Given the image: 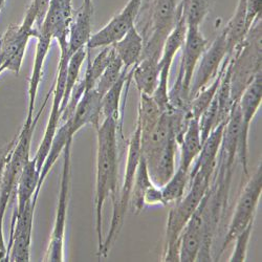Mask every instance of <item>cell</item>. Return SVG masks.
Listing matches in <instances>:
<instances>
[{"instance_id": "9a60e30c", "label": "cell", "mask_w": 262, "mask_h": 262, "mask_svg": "<svg viewBox=\"0 0 262 262\" xmlns=\"http://www.w3.org/2000/svg\"><path fill=\"white\" fill-rule=\"evenodd\" d=\"M94 2L83 0L81 7L73 13L69 31L68 55L71 58L80 49L86 48L92 37Z\"/></svg>"}, {"instance_id": "3957f363", "label": "cell", "mask_w": 262, "mask_h": 262, "mask_svg": "<svg viewBox=\"0 0 262 262\" xmlns=\"http://www.w3.org/2000/svg\"><path fill=\"white\" fill-rule=\"evenodd\" d=\"M211 182V180L201 174H195L190 179L185 195L173 204L167 220L165 249L162 261H179L180 236L209 191Z\"/></svg>"}, {"instance_id": "30bf717a", "label": "cell", "mask_w": 262, "mask_h": 262, "mask_svg": "<svg viewBox=\"0 0 262 262\" xmlns=\"http://www.w3.org/2000/svg\"><path fill=\"white\" fill-rule=\"evenodd\" d=\"M262 102V76L261 72L256 74L240 96L237 105L242 114V128L238 139L237 158L244 169L245 177H249L248 155H249V131L251 123L257 114Z\"/></svg>"}, {"instance_id": "f546056e", "label": "cell", "mask_w": 262, "mask_h": 262, "mask_svg": "<svg viewBox=\"0 0 262 262\" xmlns=\"http://www.w3.org/2000/svg\"><path fill=\"white\" fill-rule=\"evenodd\" d=\"M181 13L187 27L201 28L210 10V0H181Z\"/></svg>"}, {"instance_id": "1f68e13d", "label": "cell", "mask_w": 262, "mask_h": 262, "mask_svg": "<svg viewBox=\"0 0 262 262\" xmlns=\"http://www.w3.org/2000/svg\"><path fill=\"white\" fill-rule=\"evenodd\" d=\"M124 70V65L122 60L119 58L118 55L115 56V58L109 63L104 73L99 78L95 90L98 92V94L103 98V96L107 93V91L118 81L120 78L122 72Z\"/></svg>"}, {"instance_id": "4316f807", "label": "cell", "mask_w": 262, "mask_h": 262, "mask_svg": "<svg viewBox=\"0 0 262 262\" xmlns=\"http://www.w3.org/2000/svg\"><path fill=\"white\" fill-rule=\"evenodd\" d=\"M117 55L114 46L104 47L103 50L97 55L95 60L91 59V50L87 52V68L83 78V81L86 86V91L95 89L96 84L104 73L106 68L112 62V60Z\"/></svg>"}, {"instance_id": "d6a6232c", "label": "cell", "mask_w": 262, "mask_h": 262, "mask_svg": "<svg viewBox=\"0 0 262 262\" xmlns=\"http://www.w3.org/2000/svg\"><path fill=\"white\" fill-rule=\"evenodd\" d=\"M254 223L249 225L243 232H240L234 239L235 246L234 250L229 258V261L231 262H244L247 259V253H248V247L249 242L251 239L252 231H253Z\"/></svg>"}, {"instance_id": "6da1fadb", "label": "cell", "mask_w": 262, "mask_h": 262, "mask_svg": "<svg viewBox=\"0 0 262 262\" xmlns=\"http://www.w3.org/2000/svg\"><path fill=\"white\" fill-rule=\"evenodd\" d=\"M120 123L114 118H104L97 136V173H96V232L98 251L103 238V208L111 198L113 203L118 196L119 183V148L118 135Z\"/></svg>"}, {"instance_id": "9c48e42d", "label": "cell", "mask_w": 262, "mask_h": 262, "mask_svg": "<svg viewBox=\"0 0 262 262\" xmlns=\"http://www.w3.org/2000/svg\"><path fill=\"white\" fill-rule=\"evenodd\" d=\"M262 192V167L261 164L257 167L252 177H249V181L245 185L239 199L236 203L235 210L229 229L221 249V255L224 254L226 249L234 242L235 237L243 232L249 225L255 222V214L257 206Z\"/></svg>"}, {"instance_id": "f1b7e54d", "label": "cell", "mask_w": 262, "mask_h": 262, "mask_svg": "<svg viewBox=\"0 0 262 262\" xmlns=\"http://www.w3.org/2000/svg\"><path fill=\"white\" fill-rule=\"evenodd\" d=\"M154 185L155 184L152 183L150 176H149L146 161L144 160V158L141 155L140 163H139L137 173H136L134 189H133V193H131V199H130V204L133 205L135 213L138 214L143 210V208L145 207V204H144L145 193L151 186H154Z\"/></svg>"}, {"instance_id": "ba28073f", "label": "cell", "mask_w": 262, "mask_h": 262, "mask_svg": "<svg viewBox=\"0 0 262 262\" xmlns=\"http://www.w3.org/2000/svg\"><path fill=\"white\" fill-rule=\"evenodd\" d=\"M73 140L70 141L63 150V166L61 174V185L58 198L57 211L55 216L54 229L51 235L50 244L43 261L62 262L64 261V235L67 228V216L69 208L71 189V149Z\"/></svg>"}, {"instance_id": "d4e9b609", "label": "cell", "mask_w": 262, "mask_h": 262, "mask_svg": "<svg viewBox=\"0 0 262 262\" xmlns=\"http://www.w3.org/2000/svg\"><path fill=\"white\" fill-rule=\"evenodd\" d=\"M133 77V73L127 70H123L118 81L107 91V93L103 96L101 101V112L104 118H114L118 121L121 119V98L124 87L127 81Z\"/></svg>"}, {"instance_id": "d6986e66", "label": "cell", "mask_w": 262, "mask_h": 262, "mask_svg": "<svg viewBox=\"0 0 262 262\" xmlns=\"http://www.w3.org/2000/svg\"><path fill=\"white\" fill-rule=\"evenodd\" d=\"M133 81L140 95L152 96L156 92L160 79V58L143 56L135 68L131 69Z\"/></svg>"}, {"instance_id": "484cf974", "label": "cell", "mask_w": 262, "mask_h": 262, "mask_svg": "<svg viewBox=\"0 0 262 262\" xmlns=\"http://www.w3.org/2000/svg\"><path fill=\"white\" fill-rule=\"evenodd\" d=\"M163 112L152 98L148 95H140L137 124L141 130V139L147 138L156 128Z\"/></svg>"}, {"instance_id": "cb8c5ba5", "label": "cell", "mask_w": 262, "mask_h": 262, "mask_svg": "<svg viewBox=\"0 0 262 262\" xmlns=\"http://www.w3.org/2000/svg\"><path fill=\"white\" fill-rule=\"evenodd\" d=\"M230 57L231 56L226 57V59L224 60L222 67L220 69V72H218L217 76L211 82V84L204 87L202 91H200L190 100V102H189V113H190V116H191L192 119L200 120L201 116L205 113L206 109L209 107V105L214 100V98H215V96L218 92V89H220V86H221L222 78H223V75L225 73L227 65L229 63Z\"/></svg>"}, {"instance_id": "8d00e7d4", "label": "cell", "mask_w": 262, "mask_h": 262, "mask_svg": "<svg viewBox=\"0 0 262 262\" xmlns=\"http://www.w3.org/2000/svg\"><path fill=\"white\" fill-rule=\"evenodd\" d=\"M65 7H67L69 10L73 11V6H72V0H63Z\"/></svg>"}, {"instance_id": "4fadbf2b", "label": "cell", "mask_w": 262, "mask_h": 262, "mask_svg": "<svg viewBox=\"0 0 262 262\" xmlns=\"http://www.w3.org/2000/svg\"><path fill=\"white\" fill-rule=\"evenodd\" d=\"M227 56L228 51L226 45V37L225 33L222 32L215 38L212 45L210 47L208 46L198 64V67H196V72H194L191 82L189 102L196 94L215 79Z\"/></svg>"}, {"instance_id": "e575fe53", "label": "cell", "mask_w": 262, "mask_h": 262, "mask_svg": "<svg viewBox=\"0 0 262 262\" xmlns=\"http://www.w3.org/2000/svg\"><path fill=\"white\" fill-rule=\"evenodd\" d=\"M261 0H247V25L251 29L256 19L261 18Z\"/></svg>"}, {"instance_id": "52a82bcc", "label": "cell", "mask_w": 262, "mask_h": 262, "mask_svg": "<svg viewBox=\"0 0 262 262\" xmlns=\"http://www.w3.org/2000/svg\"><path fill=\"white\" fill-rule=\"evenodd\" d=\"M178 0H152L148 24L142 35L143 56L161 59L164 43L178 23Z\"/></svg>"}, {"instance_id": "836d02e7", "label": "cell", "mask_w": 262, "mask_h": 262, "mask_svg": "<svg viewBox=\"0 0 262 262\" xmlns=\"http://www.w3.org/2000/svg\"><path fill=\"white\" fill-rule=\"evenodd\" d=\"M51 0H33L30 7H32L37 15V20H36V28L40 30L41 25L43 24V20H45L49 8H50Z\"/></svg>"}, {"instance_id": "74e56055", "label": "cell", "mask_w": 262, "mask_h": 262, "mask_svg": "<svg viewBox=\"0 0 262 262\" xmlns=\"http://www.w3.org/2000/svg\"><path fill=\"white\" fill-rule=\"evenodd\" d=\"M5 3H6V0H0V12H2V10H3Z\"/></svg>"}, {"instance_id": "7a4b0ae2", "label": "cell", "mask_w": 262, "mask_h": 262, "mask_svg": "<svg viewBox=\"0 0 262 262\" xmlns=\"http://www.w3.org/2000/svg\"><path fill=\"white\" fill-rule=\"evenodd\" d=\"M51 93H49L50 97ZM49 97L46 98L45 104L40 108L38 114L32 122H26L20 134L9 145L6 161L0 173V261H6L8 257V247L5 243L4 236V217L12 196L16 198L17 184L24 167L30 160V149L33 134L41 113L45 109Z\"/></svg>"}, {"instance_id": "5b68a950", "label": "cell", "mask_w": 262, "mask_h": 262, "mask_svg": "<svg viewBox=\"0 0 262 262\" xmlns=\"http://www.w3.org/2000/svg\"><path fill=\"white\" fill-rule=\"evenodd\" d=\"M209 42L201 28L187 27V34L183 45L180 71L176 83L169 92V106L189 112V94L196 67L208 48Z\"/></svg>"}, {"instance_id": "e0dca14e", "label": "cell", "mask_w": 262, "mask_h": 262, "mask_svg": "<svg viewBox=\"0 0 262 262\" xmlns=\"http://www.w3.org/2000/svg\"><path fill=\"white\" fill-rule=\"evenodd\" d=\"M53 37L45 30H39V35L37 37V47H36V55L34 67L32 71V75L30 78L29 85V111L26 122H32L34 120V108L35 102L39 90V85L42 79L43 67H45L46 58L50 52L52 46Z\"/></svg>"}, {"instance_id": "277c9868", "label": "cell", "mask_w": 262, "mask_h": 262, "mask_svg": "<svg viewBox=\"0 0 262 262\" xmlns=\"http://www.w3.org/2000/svg\"><path fill=\"white\" fill-rule=\"evenodd\" d=\"M141 130L138 124H136V129L131 135L130 140L128 142V150H127V162H126V169H125V176L124 182L118 192V196L116 201L113 203L114 211H113V218H112V225L107 237L104 239L103 245L101 249L98 251L99 257H106L108 252L111 251L112 246L114 245L115 240L120 233L126 212L130 205L131 193H133L134 184L136 180V173L141 159Z\"/></svg>"}, {"instance_id": "44dd1931", "label": "cell", "mask_w": 262, "mask_h": 262, "mask_svg": "<svg viewBox=\"0 0 262 262\" xmlns=\"http://www.w3.org/2000/svg\"><path fill=\"white\" fill-rule=\"evenodd\" d=\"M40 180V170L37 167L36 160H29L21 172L16 190L17 206L14 210L13 217L23 212L27 204L33 200V196L37 191Z\"/></svg>"}, {"instance_id": "8992f818", "label": "cell", "mask_w": 262, "mask_h": 262, "mask_svg": "<svg viewBox=\"0 0 262 262\" xmlns=\"http://www.w3.org/2000/svg\"><path fill=\"white\" fill-rule=\"evenodd\" d=\"M37 15L29 7L21 25H13L0 39V68L19 74L31 38H37L39 30L36 28Z\"/></svg>"}, {"instance_id": "5bb4252c", "label": "cell", "mask_w": 262, "mask_h": 262, "mask_svg": "<svg viewBox=\"0 0 262 262\" xmlns=\"http://www.w3.org/2000/svg\"><path fill=\"white\" fill-rule=\"evenodd\" d=\"M204 246L203 201L190 218L179 239V261L194 262Z\"/></svg>"}, {"instance_id": "2e32d148", "label": "cell", "mask_w": 262, "mask_h": 262, "mask_svg": "<svg viewBox=\"0 0 262 262\" xmlns=\"http://www.w3.org/2000/svg\"><path fill=\"white\" fill-rule=\"evenodd\" d=\"M179 145L176 139L169 141L162 149L144 160L150 179L157 187H163L176 172V155Z\"/></svg>"}, {"instance_id": "f35d334b", "label": "cell", "mask_w": 262, "mask_h": 262, "mask_svg": "<svg viewBox=\"0 0 262 262\" xmlns=\"http://www.w3.org/2000/svg\"><path fill=\"white\" fill-rule=\"evenodd\" d=\"M2 73H4V71H3L2 68H0V74H2Z\"/></svg>"}, {"instance_id": "4dcf8cb0", "label": "cell", "mask_w": 262, "mask_h": 262, "mask_svg": "<svg viewBox=\"0 0 262 262\" xmlns=\"http://www.w3.org/2000/svg\"><path fill=\"white\" fill-rule=\"evenodd\" d=\"M87 48L80 49L78 52H76L69 61L68 65V72H67V80H65V90H64V97L62 100L61 104V114L64 111L65 106L68 105L70 97L72 95V92L74 90V87L78 83L79 80V75L81 72L82 64L84 60L87 57Z\"/></svg>"}, {"instance_id": "d590c367", "label": "cell", "mask_w": 262, "mask_h": 262, "mask_svg": "<svg viewBox=\"0 0 262 262\" xmlns=\"http://www.w3.org/2000/svg\"><path fill=\"white\" fill-rule=\"evenodd\" d=\"M144 204L145 206H156V205H162L165 206L164 200H163V195H162V190L160 187H157L156 185L151 186L147 192L145 193L144 196Z\"/></svg>"}, {"instance_id": "7402d4cb", "label": "cell", "mask_w": 262, "mask_h": 262, "mask_svg": "<svg viewBox=\"0 0 262 262\" xmlns=\"http://www.w3.org/2000/svg\"><path fill=\"white\" fill-rule=\"evenodd\" d=\"M117 55L122 60L124 69L130 71L140 62L144 52V39L139 29L135 26L114 45Z\"/></svg>"}, {"instance_id": "ac0fdd59", "label": "cell", "mask_w": 262, "mask_h": 262, "mask_svg": "<svg viewBox=\"0 0 262 262\" xmlns=\"http://www.w3.org/2000/svg\"><path fill=\"white\" fill-rule=\"evenodd\" d=\"M102 97L95 89L85 91L81 100L79 101L76 111L71 120V129L76 135L85 125L92 124L96 129L100 126Z\"/></svg>"}, {"instance_id": "603a6c76", "label": "cell", "mask_w": 262, "mask_h": 262, "mask_svg": "<svg viewBox=\"0 0 262 262\" xmlns=\"http://www.w3.org/2000/svg\"><path fill=\"white\" fill-rule=\"evenodd\" d=\"M250 29L247 25V0H238L237 8L224 29L228 56H231L233 52L239 47L246 39Z\"/></svg>"}, {"instance_id": "7c38bea8", "label": "cell", "mask_w": 262, "mask_h": 262, "mask_svg": "<svg viewBox=\"0 0 262 262\" xmlns=\"http://www.w3.org/2000/svg\"><path fill=\"white\" fill-rule=\"evenodd\" d=\"M143 2L144 0H129L118 15L109 21L103 29L92 35L86 46L87 50L114 46L121 40L130 29L136 26V20L142 10Z\"/></svg>"}, {"instance_id": "83f0119b", "label": "cell", "mask_w": 262, "mask_h": 262, "mask_svg": "<svg viewBox=\"0 0 262 262\" xmlns=\"http://www.w3.org/2000/svg\"><path fill=\"white\" fill-rule=\"evenodd\" d=\"M189 182V172L178 168L171 179L161 187L165 206L173 205L180 201L188 190Z\"/></svg>"}, {"instance_id": "8fae6325", "label": "cell", "mask_w": 262, "mask_h": 262, "mask_svg": "<svg viewBox=\"0 0 262 262\" xmlns=\"http://www.w3.org/2000/svg\"><path fill=\"white\" fill-rule=\"evenodd\" d=\"M37 200L33 198L25 210L12 218L8 257L10 262H29L31 259L32 232Z\"/></svg>"}, {"instance_id": "ffe728a7", "label": "cell", "mask_w": 262, "mask_h": 262, "mask_svg": "<svg viewBox=\"0 0 262 262\" xmlns=\"http://www.w3.org/2000/svg\"><path fill=\"white\" fill-rule=\"evenodd\" d=\"M179 147L181 148L179 168L186 172H190L194 161L199 157L203 147L199 120L190 119Z\"/></svg>"}]
</instances>
